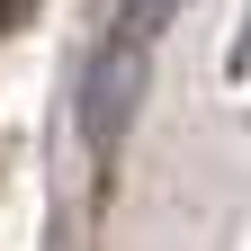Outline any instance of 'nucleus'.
I'll list each match as a JSON object with an SVG mask.
<instances>
[{"mask_svg":"<svg viewBox=\"0 0 251 251\" xmlns=\"http://www.w3.org/2000/svg\"><path fill=\"white\" fill-rule=\"evenodd\" d=\"M179 9L188 0H117V18L99 27V45L81 63V135H90V152H117V135L135 126L144 81H152V45H162V27Z\"/></svg>","mask_w":251,"mask_h":251,"instance_id":"obj_1","label":"nucleus"},{"mask_svg":"<svg viewBox=\"0 0 251 251\" xmlns=\"http://www.w3.org/2000/svg\"><path fill=\"white\" fill-rule=\"evenodd\" d=\"M27 9H36V0H0V27H9V18H27Z\"/></svg>","mask_w":251,"mask_h":251,"instance_id":"obj_2","label":"nucleus"}]
</instances>
